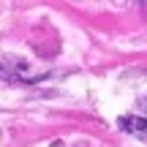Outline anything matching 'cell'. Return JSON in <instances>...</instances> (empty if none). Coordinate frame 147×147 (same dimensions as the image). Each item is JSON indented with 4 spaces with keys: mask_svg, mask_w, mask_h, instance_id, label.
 Returning <instances> with one entry per match:
<instances>
[{
    "mask_svg": "<svg viewBox=\"0 0 147 147\" xmlns=\"http://www.w3.org/2000/svg\"><path fill=\"white\" fill-rule=\"evenodd\" d=\"M120 125H123V131L136 134V136L147 139V120H142V117H123V120H120Z\"/></svg>",
    "mask_w": 147,
    "mask_h": 147,
    "instance_id": "cell-1",
    "label": "cell"
}]
</instances>
